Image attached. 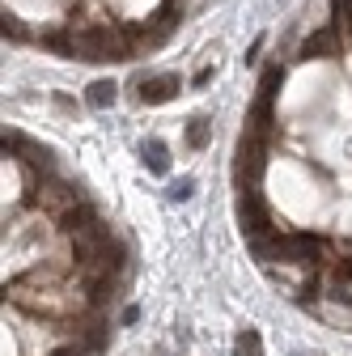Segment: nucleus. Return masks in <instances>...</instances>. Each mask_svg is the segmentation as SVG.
Wrapping results in <instances>:
<instances>
[{
	"label": "nucleus",
	"instance_id": "1",
	"mask_svg": "<svg viewBox=\"0 0 352 356\" xmlns=\"http://www.w3.org/2000/svg\"><path fill=\"white\" fill-rule=\"evenodd\" d=\"M263 166H267V136L246 132V136H242V145H238V161H234L238 183H242V187H259Z\"/></svg>",
	"mask_w": 352,
	"mask_h": 356
},
{
	"label": "nucleus",
	"instance_id": "2",
	"mask_svg": "<svg viewBox=\"0 0 352 356\" xmlns=\"http://www.w3.org/2000/svg\"><path fill=\"white\" fill-rule=\"evenodd\" d=\"M238 217H242V233L246 238L272 233V212H267L259 187H242V195H238Z\"/></svg>",
	"mask_w": 352,
	"mask_h": 356
},
{
	"label": "nucleus",
	"instance_id": "3",
	"mask_svg": "<svg viewBox=\"0 0 352 356\" xmlns=\"http://www.w3.org/2000/svg\"><path fill=\"white\" fill-rule=\"evenodd\" d=\"M179 26V0H166V5L145 21V30H132V43L136 47H157V43H166V34Z\"/></svg>",
	"mask_w": 352,
	"mask_h": 356
},
{
	"label": "nucleus",
	"instance_id": "4",
	"mask_svg": "<svg viewBox=\"0 0 352 356\" xmlns=\"http://www.w3.org/2000/svg\"><path fill=\"white\" fill-rule=\"evenodd\" d=\"M39 208H47L51 217H60V212H68L73 204H81L85 199V191L81 187H73V183H60V178H47V183H39Z\"/></svg>",
	"mask_w": 352,
	"mask_h": 356
},
{
	"label": "nucleus",
	"instance_id": "5",
	"mask_svg": "<svg viewBox=\"0 0 352 356\" xmlns=\"http://www.w3.org/2000/svg\"><path fill=\"white\" fill-rule=\"evenodd\" d=\"M111 242V225L107 221H94V225H85L81 233H73V255H77V267H85V263H94L98 255H102V246Z\"/></svg>",
	"mask_w": 352,
	"mask_h": 356
},
{
	"label": "nucleus",
	"instance_id": "6",
	"mask_svg": "<svg viewBox=\"0 0 352 356\" xmlns=\"http://www.w3.org/2000/svg\"><path fill=\"white\" fill-rule=\"evenodd\" d=\"M314 55H340V21H327L310 34L301 43V60H314Z\"/></svg>",
	"mask_w": 352,
	"mask_h": 356
},
{
	"label": "nucleus",
	"instance_id": "7",
	"mask_svg": "<svg viewBox=\"0 0 352 356\" xmlns=\"http://www.w3.org/2000/svg\"><path fill=\"white\" fill-rule=\"evenodd\" d=\"M179 89H183V81L174 77V73L149 77V81H140V102H145V106H161V102H170V98H179Z\"/></svg>",
	"mask_w": 352,
	"mask_h": 356
},
{
	"label": "nucleus",
	"instance_id": "8",
	"mask_svg": "<svg viewBox=\"0 0 352 356\" xmlns=\"http://www.w3.org/2000/svg\"><path fill=\"white\" fill-rule=\"evenodd\" d=\"M94 221H98V212H94V204H89V199L73 204L68 212H60V217H55V225H60L68 238H73V233H81V229H85V225H94Z\"/></svg>",
	"mask_w": 352,
	"mask_h": 356
},
{
	"label": "nucleus",
	"instance_id": "9",
	"mask_svg": "<svg viewBox=\"0 0 352 356\" xmlns=\"http://www.w3.org/2000/svg\"><path fill=\"white\" fill-rule=\"evenodd\" d=\"M17 161H21L30 174H43V178H51V174H55V157H51V149H34L30 140H26V149L17 153Z\"/></svg>",
	"mask_w": 352,
	"mask_h": 356
},
{
	"label": "nucleus",
	"instance_id": "10",
	"mask_svg": "<svg viewBox=\"0 0 352 356\" xmlns=\"http://www.w3.org/2000/svg\"><path fill=\"white\" fill-rule=\"evenodd\" d=\"M140 157H145V166H149L153 174H170V149H166L161 136H149L145 145H140Z\"/></svg>",
	"mask_w": 352,
	"mask_h": 356
},
{
	"label": "nucleus",
	"instance_id": "11",
	"mask_svg": "<svg viewBox=\"0 0 352 356\" xmlns=\"http://www.w3.org/2000/svg\"><path fill=\"white\" fill-rule=\"evenodd\" d=\"M187 149H195V153H204L208 145H213V119H208V115H191L187 119Z\"/></svg>",
	"mask_w": 352,
	"mask_h": 356
},
{
	"label": "nucleus",
	"instance_id": "12",
	"mask_svg": "<svg viewBox=\"0 0 352 356\" xmlns=\"http://www.w3.org/2000/svg\"><path fill=\"white\" fill-rule=\"evenodd\" d=\"M115 98H119V85H115V81H94V85L85 89V102L94 106V111H111Z\"/></svg>",
	"mask_w": 352,
	"mask_h": 356
},
{
	"label": "nucleus",
	"instance_id": "13",
	"mask_svg": "<svg viewBox=\"0 0 352 356\" xmlns=\"http://www.w3.org/2000/svg\"><path fill=\"white\" fill-rule=\"evenodd\" d=\"M276 98H255V115H251V132L255 136H272V127H276V106H272Z\"/></svg>",
	"mask_w": 352,
	"mask_h": 356
},
{
	"label": "nucleus",
	"instance_id": "14",
	"mask_svg": "<svg viewBox=\"0 0 352 356\" xmlns=\"http://www.w3.org/2000/svg\"><path fill=\"white\" fill-rule=\"evenodd\" d=\"M280 81H285V68H280V64L263 68V81H259V98H276V94H280Z\"/></svg>",
	"mask_w": 352,
	"mask_h": 356
},
{
	"label": "nucleus",
	"instance_id": "15",
	"mask_svg": "<svg viewBox=\"0 0 352 356\" xmlns=\"http://www.w3.org/2000/svg\"><path fill=\"white\" fill-rule=\"evenodd\" d=\"M234 356H263L259 335H255V331H238V339H234Z\"/></svg>",
	"mask_w": 352,
	"mask_h": 356
},
{
	"label": "nucleus",
	"instance_id": "16",
	"mask_svg": "<svg viewBox=\"0 0 352 356\" xmlns=\"http://www.w3.org/2000/svg\"><path fill=\"white\" fill-rule=\"evenodd\" d=\"M191 195H195V178H179V183H170V191H166L170 204H187Z\"/></svg>",
	"mask_w": 352,
	"mask_h": 356
},
{
	"label": "nucleus",
	"instance_id": "17",
	"mask_svg": "<svg viewBox=\"0 0 352 356\" xmlns=\"http://www.w3.org/2000/svg\"><path fill=\"white\" fill-rule=\"evenodd\" d=\"M102 344H107L102 327H85V331H81V348H85V352H102Z\"/></svg>",
	"mask_w": 352,
	"mask_h": 356
},
{
	"label": "nucleus",
	"instance_id": "18",
	"mask_svg": "<svg viewBox=\"0 0 352 356\" xmlns=\"http://www.w3.org/2000/svg\"><path fill=\"white\" fill-rule=\"evenodd\" d=\"M5 39H26V30H21L13 17H5Z\"/></svg>",
	"mask_w": 352,
	"mask_h": 356
},
{
	"label": "nucleus",
	"instance_id": "19",
	"mask_svg": "<svg viewBox=\"0 0 352 356\" xmlns=\"http://www.w3.org/2000/svg\"><path fill=\"white\" fill-rule=\"evenodd\" d=\"M51 356H85V348H81V344H64V348H55Z\"/></svg>",
	"mask_w": 352,
	"mask_h": 356
},
{
	"label": "nucleus",
	"instance_id": "20",
	"mask_svg": "<svg viewBox=\"0 0 352 356\" xmlns=\"http://www.w3.org/2000/svg\"><path fill=\"white\" fill-rule=\"evenodd\" d=\"M259 51H263V39H255V47L246 51V64H255V60H259Z\"/></svg>",
	"mask_w": 352,
	"mask_h": 356
},
{
	"label": "nucleus",
	"instance_id": "21",
	"mask_svg": "<svg viewBox=\"0 0 352 356\" xmlns=\"http://www.w3.org/2000/svg\"><path fill=\"white\" fill-rule=\"evenodd\" d=\"M136 318H140V310H136V305H127V310H123V327H132Z\"/></svg>",
	"mask_w": 352,
	"mask_h": 356
}]
</instances>
